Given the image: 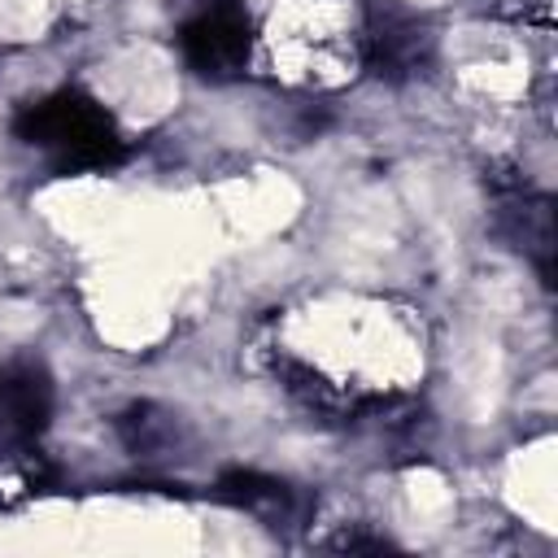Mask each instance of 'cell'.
<instances>
[{"instance_id": "1", "label": "cell", "mask_w": 558, "mask_h": 558, "mask_svg": "<svg viewBox=\"0 0 558 558\" xmlns=\"http://www.w3.org/2000/svg\"><path fill=\"white\" fill-rule=\"evenodd\" d=\"M266 48L270 65L283 70V78L305 87H331L353 74L362 57V35L331 0H296L283 17L275 13Z\"/></svg>"}, {"instance_id": "4", "label": "cell", "mask_w": 558, "mask_h": 558, "mask_svg": "<svg viewBox=\"0 0 558 558\" xmlns=\"http://www.w3.org/2000/svg\"><path fill=\"white\" fill-rule=\"evenodd\" d=\"M52 384L35 362H9L0 371V432L13 440H31L48 427Z\"/></svg>"}, {"instance_id": "2", "label": "cell", "mask_w": 558, "mask_h": 558, "mask_svg": "<svg viewBox=\"0 0 558 558\" xmlns=\"http://www.w3.org/2000/svg\"><path fill=\"white\" fill-rule=\"evenodd\" d=\"M17 131L26 144L52 153L65 166H100L118 153V131H113L109 113L78 92L39 100L35 109L22 113Z\"/></svg>"}, {"instance_id": "3", "label": "cell", "mask_w": 558, "mask_h": 558, "mask_svg": "<svg viewBox=\"0 0 558 558\" xmlns=\"http://www.w3.org/2000/svg\"><path fill=\"white\" fill-rule=\"evenodd\" d=\"M183 57L209 74V78H231L248 65L253 52V26L240 0H205L179 31Z\"/></svg>"}]
</instances>
